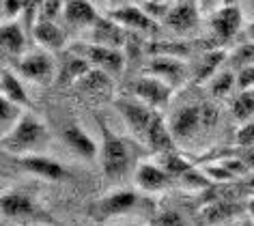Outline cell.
<instances>
[{
  "label": "cell",
  "mask_w": 254,
  "mask_h": 226,
  "mask_svg": "<svg viewBox=\"0 0 254 226\" xmlns=\"http://www.w3.org/2000/svg\"><path fill=\"white\" fill-rule=\"evenodd\" d=\"M48 142L50 134L46 125L33 114H24L13 129L2 136V151L11 155L39 153L43 147H48Z\"/></svg>",
  "instance_id": "obj_1"
},
{
  "label": "cell",
  "mask_w": 254,
  "mask_h": 226,
  "mask_svg": "<svg viewBox=\"0 0 254 226\" xmlns=\"http://www.w3.org/2000/svg\"><path fill=\"white\" fill-rule=\"evenodd\" d=\"M99 129H101L99 149H101V166H104V172L110 179H119L129 170V164H131L129 147H127V142L123 138L112 134L101 118H99Z\"/></svg>",
  "instance_id": "obj_2"
},
{
  "label": "cell",
  "mask_w": 254,
  "mask_h": 226,
  "mask_svg": "<svg viewBox=\"0 0 254 226\" xmlns=\"http://www.w3.org/2000/svg\"><path fill=\"white\" fill-rule=\"evenodd\" d=\"M71 52L84 56L93 67L104 69L110 75H117L123 71L125 67V56L121 50L117 48H108V46H99V43H71Z\"/></svg>",
  "instance_id": "obj_3"
},
{
  "label": "cell",
  "mask_w": 254,
  "mask_h": 226,
  "mask_svg": "<svg viewBox=\"0 0 254 226\" xmlns=\"http://www.w3.org/2000/svg\"><path fill=\"white\" fill-rule=\"evenodd\" d=\"M147 73L157 75V78L164 80L173 89H179V86H183L190 80L192 67L183 58H177V56H155L147 65Z\"/></svg>",
  "instance_id": "obj_4"
},
{
  "label": "cell",
  "mask_w": 254,
  "mask_h": 226,
  "mask_svg": "<svg viewBox=\"0 0 254 226\" xmlns=\"http://www.w3.org/2000/svg\"><path fill=\"white\" fill-rule=\"evenodd\" d=\"M15 71L20 73L22 78L30 80V82L48 84V82H52V78H54V62L48 52L35 50V52L22 54L20 58H17Z\"/></svg>",
  "instance_id": "obj_5"
},
{
  "label": "cell",
  "mask_w": 254,
  "mask_h": 226,
  "mask_svg": "<svg viewBox=\"0 0 254 226\" xmlns=\"http://www.w3.org/2000/svg\"><path fill=\"white\" fill-rule=\"evenodd\" d=\"M114 106H117V110L121 112V116L125 118L127 127L131 129V134H134L136 138H147V131L151 127V121H153L155 112L151 106H147L144 102H140V99H117L114 102Z\"/></svg>",
  "instance_id": "obj_6"
},
{
  "label": "cell",
  "mask_w": 254,
  "mask_h": 226,
  "mask_svg": "<svg viewBox=\"0 0 254 226\" xmlns=\"http://www.w3.org/2000/svg\"><path fill=\"white\" fill-rule=\"evenodd\" d=\"M173 86H168L164 80H160L157 75H144V78L136 80L134 82V95L151 106L153 110H164L173 97Z\"/></svg>",
  "instance_id": "obj_7"
},
{
  "label": "cell",
  "mask_w": 254,
  "mask_h": 226,
  "mask_svg": "<svg viewBox=\"0 0 254 226\" xmlns=\"http://www.w3.org/2000/svg\"><path fill=\"white\" fill-rule=\"evenodd\" d=\"M136 194L131 190H114L110 192L108 196L99 198L97 203L91 205V216L95 220H108V218H117V216H123L129 209H134L136 205Z\"/></svg>",
  "instance_id": "obj_8"
},
{
  "label": "cell",
  "mask_w": 254,
  "mask_h": 226,
  "mask_svg": "<svg viewBox=\"0 0 254 226\" xmlns=\"http://www.w3.org/2000/svg\"><path fill=\"white\" fill-rule=\"evenodd\" d=\"M209 24H211V33L215 41L226 43L241 30V11L237 4H224V7H220L211 13Z\"/></svg>",
  "instance_id": "obj_9"
},
{
  "label": "cell",
  "mask_w": 254,
  "mask_h": 226,
  "mask_svg": "<svg viewBox=\"0 0 254 226\" xmlns=\"http://www.w3.org/2000/svg\"><path fill=\"white\" fill-rule=\"evenodd\" d=\"M198 20H200L198 0H175L170 4V11L164 24L175 33H188V30L198 26Z\"/></svg>",
  "instance_id": "obj_10"
},
{
  "label": "cell",
  "mask_w": 254,
  "mask_h": 226,
  "mask_svg": "<svg viewBox=\"0 0 254 226\" xmlns=\"http://www.w3.org/2000/svg\"><path fill=\"white\" fill-rule=\"evenodd\" d=\"M108 17H112L117 24H121L127 30H136L142 35H155L157 33V22L153 17L147 15V11L134 4H127V7H119L112 9L110 13H106Z\"/></svg>",
  "instance_id": "obj_11"
},
{
  "label": "cell",
  "mask_w": 254,
  "mask_h": 226,
  "mask_svg": "<svg viewBox=\"0 0 254 226\" xmlns=\"http://www.w3.org/2000/svg\"><path fill=\"white\" fill-rule=\"evenodd\" d=\"M20 158V166L26 172L35 174V177L48 179V181H63L67 179V170L63 168L61 162L50 160L41 153H28V155H17Z\"/></svg>",
  "instance_id": "obj_12"
},
{
  "label": "cell",
  "mask_w": 254,
  "mask_h": 226,
  "mask_svg": "<svg viewBox=\"0 0 254 226\" xmlns=\"http://www.w3.org/2000/svg\"><path fill=\"white\" fill-rule=\"evenodd\" d=\"M168 125H170V129H173L177 140H188V138H192L200 127H205V125H202V108L200 106H183L181 110H177L175 114L170 116Z\"/></svg>",
  "instance_id": "obj_13"
},
{
  "label": "cell",
  "mask_w": 254,
  "mask_h": 226,
  "mask_svg": "<svg viewBox=\"0 0 254 226\" xmlns=\"http://www.w3.org/2000/svg\"><path fill=\"white\" fill-rule=\"evenodd\" d=\"M125 41H127V28L117 24L112 17L99 15V20L93 24V43L121 50L125 46Z\"/></svg>",
  "instance_id": "obj_14"
},
{
  "label": "cell",
  "mask_w": 254,
  "mask_h": 226,
  "mask_svg": "<svg viewBox=\"0 0 254 226\" xmlns=\"http://www.w3.org/2000/svg\"><path fill=\"white\" fill-rule=\"evenodd\" d=\"M63 17L69 26L75 28H93V24L99 20V13L91 0H65Z\"/></svg>",
  "instance_id": "obj_15"
},
{
  "label": "cell",
  "mask_w": 254,
  "mask_h": 226,
  "mask_svg": "<svg viewBox=\"0 0 254 226\" xmlns=\"http://www.w3.org/2000/svg\"><path fill=\"white\" fill-rule=\"evenodd\" d=\"M33 39L48 52H61L67 43V35L52 20H37L33 26Z\"/></svg>",
  "instance_id": "obj_16"
},
{
  "label": "cell",
  "mask_w": 254,
  "mask_h": 226,
  "mask_svg": "<svg viewBox=\"0 0 254 226\" xmlns=\"http://www.w3.org/2000/svg\"><path fill=\"white\" fill-rule=\"evenodd\" d=\"M226 50L224 48H218V50H207V52H202L198 58L194 60L192 65V80L198 84H205L209 80L213 78L215 73L220 71L222 62L226 60Z\"/></svg>",
  "instance_id": "obj_17"
},
{
  "label": "cell",
  "mask_w": 254,
  "mask_h": 226,
  "mask_svg": "<svg viewBox=\"0 0 254 226\" xmlns=\"http://www.w3.org/2000/svg\"><path fill=\"white\" fill-rule=\"evenodd\" d=\"M0 209H2V216L4 218H13V220L41 216V211L37 209V205L33 203V198H28L26 194H15V192L2 194Z\"/></svg>",
  "instance_id": "obj_18"
},
{
  "label": "cell",
  "mask_w": 254,
  "mask_h": 226,
  "mask_svg": "<svg viewBox=\"0 0 254 226\" xmlns=\"http://www.w3.org/2000/svg\"><path fill=\"white\" fill-rule=\"evenodd\" d=\"M170 174L164 170L160 164H151V162H142L136 168V185L144 192H160L170 183Z\"/></svg>",
  "instance_id": "obj_19"
},
{
  "label": "cell",
  "mask_w": 254,
  "mask_h": 226,
  "mask_svg": "<svg viewBox=\"0 0 254 226\" xmlns=\"http://www.w3.org/2000/svg\"><path fill=\"white\" fill-rule=\"evenodd\" d=\"M75 89L86 93V95H93V97H99L104 99L112 93V80H110V73L104 71V69H97L93 67L88 73H84L82 78L75 82Z\"/></svg>",
  "instance_id": "obj_20"
},
{
  "label": "cell",
  "mask_w": 254,
  "mask_h": 226,
  "mask_svg": "<svg viewBox=\"0 0 254 226\" xmlns=\"http://www.w3.org/2000/svg\"><path fill=\"white\" fill-rule=\"evenodd\" d=\"M144 140H147V144L155 151V153L175 151V144H177V138L173 134V129H170V125L164 121L160 114L153 116V121H151V127H149Z\"/></svg>",
  "instance_id": "obj_21"
},
{
  "label": "cell",
  "mask_w": 254,
  "mask_h": 226,
  "mask_svg": "<svg viewBox=\"0 0 254 226\" xmlns=\"http://www.w3.org/2000/svg\"><path fill=\"white\" fill-rule=\"evenodd\" d=\"M63 140H65L67 147L73 149L80 158H86V160L95 158V155L101 151L97 144H95L93 138L88 136L86 131L80 127V125H67V127L63 129Z\"/></svg>",
  "instance_id": "obj_22"
},
{
  "label": "cell",
  "mask_w": 254,
  "mask_h": 226,
  "mask_svg": "<svg viewBox=\"0 0 254 226\" xmlns=\"http://www.w3.org/2000/svg\"><path fill=\"white\" fill-rule=\"evenodd\" d=\"M0 41H2V50L9 56H22L24 50H26V35H24V28L15 20L2 22Z\"/></svg>",
  "instance_id": "obj_23"
},
{
  "label": "cell",
  "mask_w": 254,
  "mask_h": 226,
  "mask_svg": "<svg viewBox=\"0 0 254 226\" xmlns=\"http://www.w3.org/2000/svg\"><path fill=\"white\" fill-rule=\"evenodd\" d=\"M93 69V65L88 62L84 56H80V54H75L69 50V54L65 56V60H63V65H61V73H59V80H61V84H73L82 78L84 73H88Z\"/></svg>",
  "instance_id": "obj_24"
},
{
  "label": "cell",
  "mask_w": 254,
  "mask_h": 226,
  "mask_svg": "<svg viewBox=\"0 0 254 226\" xmlns=\"http://www.w3.org/2000/svg\"><path fill=\"white\" fill-rule=\"evenodd\" d=\"M0 91H2V97L20 104L22 108H30L26 89L22 86L20 78H17V73L13 71V69H9V67L2 69V75H0Z\"/></svg>",
  "instance_id": "obj_25"
},
{
  "label": "cell",
  "mask_w": 254,
  "mask_h": 226,
  "mask_svg": "<svg viewBox=\"0 0 254 226\" xmlns=\"http://www.w3.org/2000/svg\"><path fill=\"white\" fill-rule=\"evenodd\" d=\"M248 207H241L237 203H233V198H218L215 203H211L205 209V218L209 224H222L228 222L231 218H235L237 213L246 211Z\"/></svg>",
  "instance_id": "obj_26"
},
{
  "label": "cell",
  "mask_w": 254,
  "mask_h": 226,
  "mask_svg": "<svg viewBox=\"0 0 254 226\" xmlns=\"http://www.w3.org/2000/svg\"><path fill=\"white\" fill-rule=\"evenodd\" d=\"M231 110H233V116L241 123H248L254 118V89H248V91H241L237 97L233 99L231 104Z\"/></svg>",
  "instance_id": "obj_27"
},
{
  "label": "cell",
  "mask_w": 254,
  "mask_h": 226,
  "mask_svg": "<svg viewBox=\"0 0 254 226\" xmlns=\"http://www.w3.org/2000/svg\"><path fill=\"white\" fill-rule=\"evenodd\" d=\"M22 110L24 108L20 104L11 102V99H7V97L0 99V123H2V136L9 134V131L20 123V118L24 116Z\"/></svg>",
  "instance_id": "obj_28"
},
{
  "label": "cell",
  "mask_w": 254,
  "mask_h": 226,
  "mask_svg": "<svg viewBox=\"0 0 254 226\" xmlns=\"http://www.w3.org/2000/svg\"><path fill=\"white\" fill-rule=\"evenodd\" d=\"M235 86H237V75H235L231 69H226V71H218L211 80H209V91H211V95H215V97L231 95Z\"/></svg>",
  "instance_id": "obj_29"
},
{
  "label": "cell",
  "mask_w": 254,
  "mask_h": 226,
  "mask_svg": "<svg viewBox=\"0 0 254 226\" xmlns=\"http://www.w3.org/2000/svg\"><path fill=\"white\" fill-rule=\"evenodd\" d=\"M164 170H166L170 177H181L183 172H188L192 164L188 160H183L177 151H166V153H160V162H157Z\"/></svg>",
  "instance_id": "obj_30"
},
{
  "label": "cell",
  "mask_w": 254,
  "mask_h": 226,
  "mask_svg": "<svg viewBox=\"0 0 254 226\" xmlns=\"http://www.w3.org/2000/svg\"><path fill=\"white\" fill-rule=\"evenodd\" d=\"M181 185L186 187V190H194V192H205V190H211V179L205 177L200 170H196V168L192 166L188 172H183L181 177Z\"/></svg>",
  "instance_id": "obj_31"
},
{
  "label": "cell",
  "mask_w": 254,
  "mask_h": 226,
  "mask_svg": "<svg viewBox=\"0 0 254 226\" xmlns=\"http://www.w3.org/2000/svg\"><path fill=\"white\" fill-rule=\"evenodd\" d=\"M228 60H231V67L237 69V71L248 65H254V41L241 43V46L228 56Z\"/></svg>",
  "instance_id": "obj_32"
},
{
  "label": "cell",
  "mask_w": 254,
  "mask_h": 226,
  "mask_svg": "<svg viewBox=\"0 0 254 226\" xmlns=\"http://www.w3.org/2000/svg\"><path fill=\"white\" fill-rule=\"evenodd\" d=\"M149 52H153L157 56H177V58H183V56L190 54V50L186 43H170V41H162L160 46L151 43L149 46Z\"/></svg>",
  "instance_id": "obj_33"
},
{
  "label": "cell",
  "mask_w": 254,
  "mask_h": 226,
  "mask_svg": "<svg viewBox=\"0 0 254 226\" xmlns=\"http://www.w3.org/2000/svg\"><path fill=\"white\" fill-rule=\"evenodd\" d=\"M24 4L26 0H2V17L7 22L17 20V15L24 13Z\"/></svg>",
  "instance_id": "obj_34"
},
{
  "label": "cell",
  "mask_w": 254,
  "mask_h": 226,
  "mask_svg": "<svg viewBox=\"0 0 254 226\" xmlns=\"http://www.w3.org/2000/svg\"><path fill=\"white\" fill-rule=\"evenodd\" d=\"M235 140H237V144L244 149L254 147V121H248V123L241 125L237 136H235Z\"/></svg>",
  "instance_id": "obj_35"
},
{
  "label": "cell",
  "mask_w": 254,
  "mask_h": 226,
  "mask_svg": "<svg viewBox=\"0 0 254 226\" xmlns=\"http://www.w3.org/2000/svg\"><path fill=\"white\" fill-rule=\"evenodd\" d=\"M144 11H147V15L149 17H153L155 22H164L166 20V15H168V11H170V4H162V2H153V0H147L144 2Z\"/></svg>",
  "instance_id": "obj_36"
},
{
  "label": "cell",
  "mask_w": 254,
  "mask_h": 226,
  "mask_svg": "<svg viewBox=\"0 0 254 226\" xmlns=\"http://www.w3.org/2000/svg\"><path fill=\"white\" fill-rule=\"evenodd\" d=\"M63 7H65V2H61V0H48V2H43V7H41L39 20H52V22H56V17L63 13Z\"/></svg>",
  "instance_id": "obj_37"
},
{
  "label": "cell",
  "mask_w": 254,
  "mask_h": 226,
  "mask_svg": "<svg viewBox=\"0 0 254 226\" xmlns=\"http://www.w3.org/2000/svg\"><path fill=\"white\" fill-rule=\"evenodd\" d=\"M153 226H186V220L177 211H164L153 220Z\"/></svg>",
  "instance_id": "obj_38"
},
{
  "label": "cell",
  "mask_w": 254,
  "mask_h": 226,
  "mask_svg": "<svg viewBox=\"0 0 254 226\" xmlns=\"http://www.w3.org/2000/svg\"><path fill=\"white\" fill-rule=\"evenodd\" d=\"M237 89L239 91L254 89V65H248L244 69H239V73H237Z\"/></svg>",
  "instance_id": "obj_39"
},
{
  "label": "cell",
  "mask_w": 254,
  "mask_h": 226,
  "mask_svg": "<svg viewBox=\"0 0 254 226\" xmlns=\"http://www.w3.org/2000/svg\"><path fill=\"white\" fill-rule=\"evenodd\" d=\"M198 7H200V11L213 13V11H218L220 7H224V0H198Z\"/></svg>",
  "instance_id": "obj_40"
},
{
  "label": "cell",
  "mask_w": 254,
  "mask_h": 226,
  "mask_svg": "<svg viewBox=\"0 0 254 226\" xmlns=\"http://www.w3.org/2000/svg\"><path fill=\"white\" fill-rule=\"evenodd\" d=\"M244 162L248 168H254V147H248L244 153Z\"/></svg>",
  "instance_id": "obj_41"
},
{
  "label": "cell",
  "mask_w": 254,
  "mask_h": 226,
  "mask_svg": "<svg viewBox=\"0 0 254 226\" xmlns=\"http://www.w3.org/2000/svg\"><path fill=\"white\" fill-rule=\"evenodd\" d=\"M246 39L248 41H254V22H250L246 26Z\"/></svg>",
  "instance_id": "obj_42"
},
{
  "label": "cell",
  "mask_w": 254,
  "mask_h": 226,
  "mask_svg": "<svg viewBox=\"0 0 254 226\" xmlns=\"http://www.w3.org/2000/svg\"><path fill=\"white\" fill-rule=\"evenodd\" d=\"M246 207H248V213H250V216L254 218V198H252V200H250V203H248Z\"/></svg>",
  "instance_id": "obj_43"
},
{
  "label": "cell",
  "mask_w": 254,
  "mask_h": 226,
  "mask_svg": "<svg viewBox=\"0 0 254 226\" xmlns=\"http://www.w3.org/2000/svg\"><path fill=\"white\" fill-rule=\"evenodd\" d=\"M153 2H162V4H173L175 0H153Z\"/></svg>",
  "instance_id": "obj_44"
},
{
  "label": "cell",
  "mask_w": 254,
  "mask_h": 226,
  "mask_svg": "<svg viewBox=\"0 0 254 226\" xmlns=\"http://www.w3.org/2000/svg\"><path fill=\"white\" fill-rule=\"evenodd\" d=\"M231 226H250V224H246V222H235V224H231Z\"/></svg>",
  "instance_id": "obj_45"
},
{
  "label": "cell",
  "mask_w": 254,
  "mask_h": 226,
  "mask_svg": "<svg viewBox=\"0 0 254 226\" xmlns=\"http://www.w3.org/2000/svg\"><path fill=\"white\" fill-rule=\"evenodd\" d=\"M224 4H237V0H224Z\"/></svg>",
  "instance_id": "obj_46"
}]
</instances>
